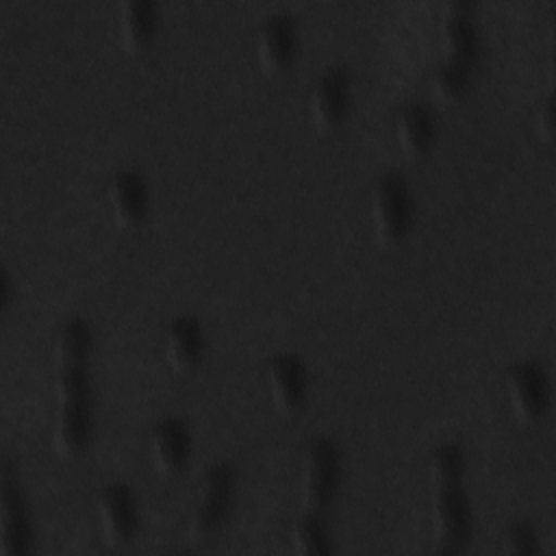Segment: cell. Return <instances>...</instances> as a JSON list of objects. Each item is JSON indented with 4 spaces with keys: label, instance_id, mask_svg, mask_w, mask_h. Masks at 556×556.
Wrapping results in <instances>:
<instances>
[{
    "label": "cell",
    "instance_id": "1",
    "mask_svg": "<svg viewBox=\"0 0 556 556\" xmlns=\"http://www.w3.org/2000/svg\"><path fill=\"white\" fill-rule=\"evenodd\" d=\"M91 328L80 317L63 321L54 334L52 443L61 456H78L91 437Z\"/></svg>",
    "mask_w": 556,
    "mask_h": 556
},
{
    "label": "cell",
    "instance_id": "2",
    "mask_svg": "<svg viewBox=\"0 0 556 556\" xmlns=\"http://www.w3.org/2000/svg\"><path fill=\"white\" fill-rule=\"evenodd\" d=\"M465 454L454 443L434 447L426 463L430 532L432 547L452 554L463 547L469 536V508L463 491Z\"/></svg>",
    "mask_w": 556,
    "mask_h": 556
},
{
    "label": "cell",
    "instance_id": "3",
    "mask_svg": "<svg viewBox=\"0 0 556 556\" xmlns=\"http://www.w3.org/2000/svg\"><path fill=\"white\" fill-rule=\"evenodd\" d=\"M235 489V473L228 465H213L200 476L193 493V504L187 517V539L204 541L224 523Z\"/></svg>",
    "mask_w": 556,
    "mask_h": 556
},
{
    "label": "cell",
    "instance_id": "4",
    "mask_svg": "<svg viewBox=\"0 0 556 556\" xmlns=\"http://www.w3.org/2000/svg\"><path fill=\"white\" fill-rule=\"evenodd\" d=\"M339 484V454L326 439L306 445L300 463V513L321 517Z\"/></svg>",
    "mask_w": 556,
    "mask_h": 556
},
{
    "label": "cell",
    "instance_id": "5",
    "mask_svg": "<svg viewBox=\"0 0 556 556\" xmlns=\"http://www.w3.org/2000/svg\"><path fill=\"white\" fill-rule=\"evenodd\" d=\"M369 215L371 228L380 243L389 245L397 241L408 226L410 219V195L397 176L380 178L369 198Z\"/></svg>",
    "mask_w": 556,
    "mask_h": 556
},
{
    "label": "cell",
    "instance_id": "6",
    "mask_svg": "<svg viewBox=\"0 0 556 556\" xmlns=\"http://www.w3.org/2000/svg\"><path fill=\"white\" fill-rule=\"evenodd\" d=\"M504 389L510 410L519 424L536 421L547 408V380L532 361L513 363L504 374Z\"/></svg>",
    "mask_w": 556,
    "mask_h": 556
},
{
    "label": "cell",
    "instance_id": "7",
    "mask_svg": "<svg viewBox=\"0 0 556 556\" xmlns=\"http://www.w3.org/2000/svg\"><path fill=\"white\" fill-rule=\"evenodd\" d=\"M98 532L109 545H124L137 530V506L126 484H104L93 502Z\"/></svg>",
    "mask_w": 556,
    "mask_h": 556
},
{
    "label": "cell",
    "instance_id": "8",
    "mask_svg": "<svg viewBox=\"0 0 556 556\" xmlns=\"http://www.w3.org/2000/svg\"><path fill=\"white\" fill-rule=\"evenodd\" d=\"M439 46L445 63L469 67L476 48L478 35L473 26V11L467 2H447L439 13Z\"/></svg>",
    "mask_w": 556,
    "mask_h": 556
},
{
    "label": "cell",
    "instance_id": "9",
    "mask_svg": "<svg viewBox=\"0 0 556 556\" xmlns=\"http://www.w3.org/2000/svg\"><path fill=\"white\" fill-rule=\"evenodd\" d=\"M30 523L26 504L11 471L4 469L0 478V554L24 556L30 552Z\"/></svg>",
    "mask_w": 556,
    "mask_h": 556
},
{
    "label": "cell",
    "instance_id": "10",
    "mask_svg": "<svg viewBox=\"0 0 556 556\" xmlns=\"http://www.w3.org/2000/svg\"><path fill=\"white\" fill-rule=\"evenodd\" d=\"M265 387L276 410L293 413L306 397V369L293 354H278L265 365Z\"/></svg>",
    "mask_w": 556,
    "mask_h": 556
},
{
    "label": "cell",
    "instance_id": "11",
    "mask_svg": "<svg viewBox=\"0 0 556 556\" xmlns=\"http://www.w3.org/2000/svg\"><path fill=\"white\" fill-rule=\"evenodd\" d=\"M148 458L161 476L178 473L189 458V432L180 419H163L150 428L146 441Z\"/></svg>",
    "mask_w": 556,
    "mask_h": 556
},
{
    "label": "cell",
    "instance_id": "12",
    "mask_svg": "<svg viewBox=\"0 0 556 556\" xmlns=\"http://www.w3.org/2000/svg\"><path fill=\"white\" fill-rule=\"evenodd\" d=\"M348 100H350L348 76L341 70H328L313 83L308 91V98H306L308 119L319 128H330L343 117L348 109Z\"/></svg>",
    "mask_w": 556,
    "mask_h": 556
},
{
    "label": "cell",
    "instance_id": "13",
    "mask_svg": "<svg viewBox=\"0 0 556 556\" xmlns=\"http://www.w3.org/2000/svg\"><path fill=\"white\" fill-rule=\"evenodd\" d=\"M104 195L113 215V222L128 228L141 222L148 206V189L143 178L132 169L115 172L104 187Z\"/></svg>",
    "mask_w": 556,
    "mask_h": 556
},
{
    "label": "cell",
    "instance_id": "14",
    "mask_svg": "<svg viewBox=\"0 0 556 556\" xmlns=\"http://www.w3.org/2000/svg\"><path fill=\"white\" fill-rule=\"evenodd\" d=\"M161 348L172 369H178V371L191 369L204 352L202 326L198 324V319L189 315H180L172 319L163 330Z\"/></svg>",
    "mask_w": 556,
    "mask_h": 556
},
{
    "label": "cell",
    "instance_id": "15",
    "mask_svg": "<svg viewBox=\"0 0 556 556\" xmlns=\"http://www.w3.org/2000/svg\"><path fill=\"white\" fill-rule=\"evenodd\" d=\"M295 50V30L285 13L269 15L254 33V54L267 70H282Z\"/></svg>",
    "mask_w": 556,
    "mask_h": 556
},
{
    "label": "cell",
    "instance_id": "16",
    "mask_svg": "<svg viewBox=\"0 0 556 556\" xmlns=\"http://www.w3.org/2000/svg\"><path fill=\"white\" fill-rule=\"evenodd\" d=\"M156 26V7L150 0H122L115 13V28L126 50H141Z\"/></svg>",
    "mask_w": 556,
    "mask_h": 556
},
{
    "label": "cell",
    "instance_id": "17",
    "mask_svg": "<svg viewBox=\"0 0 556 556\" xmlns=\"http://www.w3.org/2000/svg\"><path fill=\"white\" fill-rule=\"evenodd\" d=\"M393 137L402 152L419 156L432 141V119L421 104H406L393 119Z\"/></svg>",
    "mask_w": 556,
    "mask_h": 556
},
{
    "label": "cell",
    "instance_id": "18",
    "mask_svg": "<svg viewBox=\"0 0 556 556\" xmlns=\"http://www.w3.org/2000/svg\"><path fill=\"white\" fill-rule=\"evenodd\" d=\"M287 539H289L291 549L298 554H304V556L330 552V541H328L324 521H321V517H315V515L298 513V517L289 526Z\"/></svg>",
    "mask_w": 556,
    "mask_h": 556
},
{
    "label": "cell",
    "instance_id": "19",
    "mask_svg": "<svg viewBox=\"0 0 556 556\" xmlns=\"http://www.w3.org/2000/svg\"><path fill=\"white\" fill-rule=\"evenodd\" d=\"M467 80H469L467 67L439 61V63L430 70L426 85H428V91H430L437 100H441V102H454V100H458V98L465 93Z\"/></svg>",
    "mask_w": 556,
    "mask_h": 556
},
{
    "label": "cell",
    "instance_id": "20",
    "mask_svg": "<svg viewBox=\"0 0 556 556\" xmlns=\"http://www.w3.org/2000/svg\"><path fill=\"white\" fill-rule=\"evenodd\" d=\"M502 549L506 554H534L539 549V536L526 521H517L506 528L502 536Z\"/></svg>",
    "mask_w": 556,
    "mask_h": 556
},
{
    "label": "cell",
    "instance_id": "21",
    "mask_svg": "<svg viewBox=\"0 0 556 556\" xmlns=\"http://www.w3.org/2000/svg\"><path fill=\"white\" fill-rule=\"evenodd\" d=\"M532 126H534V132L539 139L552 141V137H554V104H552L549 96L545 100H541L539 106L534 109Z\"/></svg>",
    "mask_w": 556,
    "mask_h": 556
}]
</instances>
